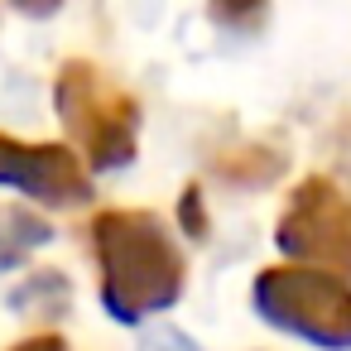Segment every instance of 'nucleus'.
Instances as JSON below:
<instances>
[{
    "label": "nucleus",
    "mask_w": 351,
    "mask_h": 351,
    "mask_svg": "<svg viewBox=\"0 0 351 351\" xmlns=\"http://www.w3.org/2000/svg\"><path fill=\"white\" fill-rule=\"evenodd\" d=\"M92 250L101 265V303L116 322H145L178 303L188 265L169 226L140 207H111L92 221Z\"/></svg>",
    "instance_id": "obj_1"
},
{
    "label": "nucleus",
    "mask_w": 351,
    "mask_h": 351,
    "mask_svg": "<svg viewBox=\"0 0 351 351\" xmlns=\"http://www.w3.org/2000/svg\"><path fill=\"white\" fill-rule=\"evenodd\" d=\"M53 106L68 130V140L82 149V159L97 173L125 169L140 145V106L130 92H121L97 63L73 58L63 63L53 82Z\"/></svg>",
    "instance_id": "obj_2"
},
{
    "label": "nucleus",
    "mask_w": 351,
    "mask_h": 351,
    "mask_svg": "<svg viewBox=\"0 0 351 351\" xmlns=\"http://www.w3.org/2000/svg\"><path fill=\"white\" fill-rule=\"evenodd\" d=\"M255 313L313 346L351 351V289L313 265H274L255 274Z\"/></svg>",
    "instance_id": "obj_3"
},
{
    "label": "nucleus",
    "mask_w": 351,
    "mask_h": 351,
    "mask_svg": "<svg viewBox=\"0 0 351 351\" xmlns=\"http://www.w3.org/2000/svg\"><path fill=\"white\" fill-rule=\"evenodd\" d=\"M274 241L289 260H303L313 269L346 279L351 274V193H341L332 178L298 183L289 207L279 212Z\"/></svg>",
    "instance_id": "obj_4"
},
{
    "label": "nucleus",
    "mask_w": 351,
    "mask_h": 351,
    "mask_svg": "<svg viewBox=\"0 0 351 351\" xmlns=\"http://www.w3.org/2000/svg\"><path fill=\"white\" fill-rule=\"evenodd\" d=\"M0 183L20 188V193H29L34 202H49V207L92 202L87 169L63 145H25V140L0 135Z\"/></svg>",
    "instance_id": "obj_5"
},
{
    "label": "nucleus",
    "mask_w": 351,
    "mask_h": 351,
    "mask_svg": "<svg viewBox=\"0 0 351 351\" xmlns=\"http://www.w3.org/2000/svg\"><path fill=\"white\" fill-rule=\"evenodd\" d=\"M53 241V226L29 212V207H15V202H0V269H15L25 265L39 245Z\"/></svg>",
    "instance_id": "obj_6"
},
{
    "label": "nucleus",
    "mask_w": 351,
    "mask_h": 351,
    "mask_svg": "<svg viewBox=\"0 0 351 351\" xmlns=\"http://www.w3.org/2000/svg\"><path fill=\"white\" fill-rule=\"evenodd\" d=\"M217 169H221L226 178H236L241 188H260V183H269L274 173H284V154L265 159V149H241V154H221Z\"/></svg>",
    "instance_id": "obj_7"
},
{
    "label": "nucleus",
    "mask_w": 351,
    "mask_h": 351,
    "mask_svg": "<svg viewBox=\"0 0 351 351\" xmlns=\"http://www.w3.org/2000/svg\"><path fill=\"white\" fill-rule=\"evenodd\" d=\"M207 15H212V25H221V29L250 34V29H260V25L269 20V0H207Z\"/></svg>",
    "instance_id": "obj_8"
},
{
    "label": "nucleus",
    "mask_w": 351,
    "mask_h": 351,
    "mask_svg": "<svg viewBox=\"0 0 351 351\" xmlns=\"http://www.w3.org/2000/svg\"><path fill=\"white\" fill-rule=\"evenodd\" d=\"M178 217H183V231H193V236H207V217H202V193H197V188H188V193H183V202H178Z\"/></svg>",
    "instance_id": "obj_9"
},
{
    "label": "nucleus",
    "mask_w": 351,
    "mask_h": 351,
    "mask_svg": "<svg viewBox=\"0 0 351 351\" xmlns=\"http://www.w3.org/2000/svg\"><path fill=\"white\" fill-rule=\"evenodd\" d=\"M145 351H202V346H197V341H188L183 332H159Z\"/></svg>",
    "instance_id": "obj_10"
},
{
    "label": "nucleus",
    "mask_w": 351,
    "mask_h": 351,
    "mask_svg": "<svg viewBox=\"0 0 351 351\" xmlns=\"http://www.w3.org/2000/svg\"><path fill=\"white\" fill-rule=\"evenodd\" d=\"M10 351H68V346H63V337L44 332V337H25V341H20V346H10Z\"/></svg>",
    "instance_id": "obj_11"
},
{
    "label": "nucleus",
    "mask_w": 351,
    "mask_h": 351,
    "mask_svg": "<svg viewBox=\"0 0 351 351\" xmlns=\"http://www.w3.org/2000/svg\"><path fill=\"white\" fill-rule=\"evenodd\" d=\"M15 10H25V15H34V20H44V15H53L63 0H10Z\"/></svg>",
    "instance_id": "obj_12"
}]
</instances>
